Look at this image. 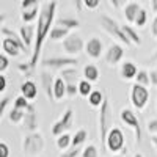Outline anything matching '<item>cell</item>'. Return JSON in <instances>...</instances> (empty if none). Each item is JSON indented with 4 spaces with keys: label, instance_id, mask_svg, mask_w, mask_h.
<instances>
[{
    "label": "cell",
    "instance_id": "1",
    "mask_svg": "<svg viewBox=\"0 0 157 157\" xmlns=\"http://www.w3.org/2000/svg\"><path fill=\"white\" fill-rule=\"evenodd\" d=\"M55 11H57V2H44L39 8V16H38V24H36V36H35V44H33V52H32V58H30V66L35 69L39 55H41V49L46 41V38L49 36L52 30V22L55 17Z\"/></svg>",
    "mask_w": 157,
    "mask_h": 157
},
{
    "label": "cell",
    "instance_id": "2",
    "mask_svg": "<svg viewBox=\"0 0 157 157\" xmlns=\"http://www.w3.org/2000/svg\"><path fill=\"white\" fill-rule=\"evenodd\" d=\"M99 138H101V146L102 151L105 149V141H107V135L113 127V115H112V109H110V102L109 98H104L102 105L99 107Z\"/></svg>",
    "mask_w": 157,
    "mask_h": 157
},
{
    "label": "cell",
    "instance_id": "3",
    "mask_svg": "<svg viewBox=\"0 0 157 157\" xmlns=\"http://www.w3.org/2000/svg\"><path fill=\"white\" fill-rule=\"evenodd\" d=\"M44 137L39 132H33V134H27L22 140V151L25 155L30 157H38L44 151Z\"/></svg>",
    "mask_w": 157,
    "mask_h": 157
},
{
    "label": "cell",
    "instance_id": "4",
    "mask_svg": "<svg viewBox=\"0 0 157 157\" xmlns=\"http://www.w3.org/2000/svg\"><path fill=\"white\" fill-rule=\"evenodd\" d=\"M99 24H101V29L105 30L110 36H113L115 39H118V41H121L123 44L126 46H130L132 43L129 41V39L126 38L123 29H121V24H118L113 17L107 16V14H101L99 16Z\"/></svg>",
    "mask_w": 157,
    "mask_h": 157
},
{
    "label": "cell",
    "instance_id": "5",
    "mask_svg": "<svg viewBox=\"0 0 157 157\" xmlns=\"http://www.w3.org/2000/svg\"><path fill=\"white\" fill-rule=\"evenodd\" d=\"M120 118H121V121L126 124V126H129V127H132L134 129V132H135V146L138 148L140 145H141V124H140V121H138V118H137V115L130 110V109H123L121 110V113H120Z\"/></svg>",
    "mask_w": 157,
    "mask_h": 157
},
{
    "label": "cell",
    "instance_id": "6",
    "mask_svg": "<svg viewBox=\"0 0 157 157\" xmlns=\"http://www.w3.org/2000/svg\"><path fill=\"white\" fill-rule=\"evenodd\" d=\"M83 47H85L83 38L78 33H71L69 36H66L63 39V49L71 58H75V55L80 54L83 50Z\"/></svg>",
    "mask_w": 157,
    "mask_h": 157
},
{
    "label": "cell",
    "instance_id": "7",
    "mask_svg": "<svg viewBox=\"0 0 157 157\" xmlns=\"http://www.w3.org/2000/svg\"><path fill=\"white\" fill-rule=\"evenodd\" d=\"M149 101V91L146 86H141L138 83L132 85V90H130V102L137 110H143L146 107V104Z\"/></svg>",
    "mask_w": 157,
    "mask_h": 157
},
{
    "label": "cell",
    "instance_id": "8",
    "mask_svg": "<svg viewBox=\"0 0 157 157\" xmlns=\"http://www.w3.org/2000/svg\"><path fill=\"white\" fill-rule=\"evenodd\" d=\"M78 60L71 58V57H52V58H44L41 64L49 69H66V68H75Z\"/></svg>",
    "mask_w": 157,
    "mask_h": 157
},
{
    "label": "cell",
    "instance_id": "9",
    "mask_svg": "<svg viewBox=\"0 0 157 157\" xmlns=\"http://www.w3.org/2000/svg\"><path fill=\"white\" fill-rule=\"evenodd\" d=\"M124 134L120 127H112V130L107 135V141H105V149L112 151V152H120L124 148Z\"/></svg>",
    "mask_w": 157,
    "mask_h": 157
},
{
    "label": "cell",
    "instance_id": "10",
    "mask_svg": "<svg viewBox=\"0 0 157 157\" xmlns=\"http://www.w3.org/2000/svg\"><path fill=\"white\" fill-rule=\"evenodd\" d=\"M72 121H74V112H72V109H66L64 113H63V116L52 126V129H50L52 135H55L58 138L60 135L66 134V130L71 129V126H72Z\"/></svg>",
    "mask_w": 157,
    "mask_h": 157
},
{
    "label": "cell",
    "instance_id": "11",
    "mask_svg": "<svg viewBox=\"0 0 157 157\" xmlns=\"http://www.w3.org/2000/svg\"><path fill=\"white\" fill-rule=\"evenodd\" d=\"M124 57V47L121 44H118V43H113L107 50H105V63L110 64V66H116L118 63H121Z\"/></svg>",
    "mask_w": 157,
    "mask_h": 157
},
{
    "label": "cell",
    "instance_id": "12",
    "mask_svg": "<svg viewBox=\"0 0 157 157\" xmlns=\"http://www.w3.org/2000/svg\"><path fill=\"white\" fill-rule=\"evenodd\" d=\"M24 129L27 130V134H33L38 129V113H36V107L35 104H30L29 109L25 110V116H24Z\"/></svg>",
    "mask_w": 157,
    "mask_h": 157
},
{
    "label": "cell",
    "instance_id": "13",
    "mask_svg": "<svg viewBox=\"0 0 157 157\" xmlns=\"http://www.w3.org/2000/svg\"><path fill=\"white\" fill-rule=\"evenodd\" d=\"M85 50H86V55L90 58L98 60V58H101L102 52H104V44H102V41H101L98 36H93V38H90L88 41H86Z\"/></svg>",
    "mask_w": 157,
    "mask_h": 157
},
{
    "label": "cell",
    "instance_id": "14",
    "mask_svg": "<svg viewBox=\"0 0 157 157\" xmlns=\"http://www.w3.org/2000/svg\"><path fill=\"white\" fill-rule=\"evenodd\" d=\"M19 36L22 39V43L25 44V47H27L30 50L32 44H35V36H36V25H21L19 29Z\"/></svg>",
    "mask_w": 157,
    "mask_h": 157
},
{
    "label": "cell",
    "instance_id": "15",
    "mask_svg": "<svg viewBox=\"0 0 157 157\" xmlns=\"http://www.w3.org/2000/svg\"><path fill=\"white\" fill-rule=\"evenodd\" d=\"M54 82H55V78L49 71H41V86L50 102H55L54 101Z\"/></svg>",
    "mask_w": 157,
    "mask_h": 157
},
{
    "label": "cell",
    "instance_id": "16",
    "mask_svg": "<svg viewBox=\"0 0 157 157\" xmlns=\"http://www.w3.org/2000/svg\"><path fill=\"white\" fill-rule=\"evenodd\" d=\"M2 49H3L6 57H17L19 54H22V49L19 47V44L14 41V39H11V38H3Z\"/></svg>",
    "mask_w": 157,
    "mask_h": 157
},
{
    "label": "cell",
    "instance_id": "17",
    "mask_svg": "<svg viewBox=\"0 0 157 157\" xmlns=\"http://www.w3.org/2000/svg\"><path fill=\"white\" fill-rule=\"evenodd\" d=\"M21 96H24L29 102L33 101L38 96V86H36V83L33 80L22 82V85H21Z\"/></svg>",
    "mask_w": 157,
    "mask_h": 157
},
{
    "label": "cell",
    "instance_id": "18",
    "mask_svg": "<svg viewBox=\"0 0 157 157\" xmlns=\"http://www.w3.org/2000/svg\"><path fill=\"white\" fill-rule=\"evenodd\" d=\"M120 74H121V77L124 78V80H132V78H135L137 74H138V68H137V64L134 61L127 60V61L121 63Z\"/></svg>",
    "mask_w": 157,
    "mask_h": 157
},
{
    "label": "cell",
    "instance_id": "19",
    "mask_svg": "<svg viewBox=\"0 0 157 157\" xmlns=\"http://www.w3.org/2000/svg\"><path fill=\"white\" fill-rule=\"evenodd\" d=\"M140 10H141V6H140V3H137V2H129V3H126V5H124V19H126L129 24H134L135 19H137V14L140 13Z\"/></svg>",
    "mask_w": 157,
    "mask_h": 157
},
{
    "label": "cell",
    "instance_id": "20",
    "mask_svg": "<svg viewBox=\"0 0 157 157\" xmlns=\"http://www.w3.org/2000/svg\"><path fill=\"white\" fill-rule=\"evenodd\" d=\"M78 71H77V68H66V69H63L61 72H60V77L64 80V83L66 85H78Z\"/></svg>",
    "mask_w": 157,
    "mask_h": 157
},
{
    "label": "cell",
    "instance_id": "21",
    "mask_svg": "<svg viewBox=\"0 0 157 157\" xmlns=\"http://www.w3.org/2000/svg\"><path fill=\"white\" fill-rule=\"evenodd\" d=\"M64 96H66V83H64V80L58 75L54 82V101L58 102V101L64 99Z\"/></svg>",
    "mask_w": 157,
    "mask_h": 157
},
{
    "label": "cell",
    "instance_id": "22",
    "mask_svg": "<svg viewBox=\"0 0 157 157\" xmlns=\"http://www.w3.org/2000/svg\"><path fill=\"white\" fill-rule=\"evenodd\" d=\"M55 25L71 32V30H75V29H80V21L75 19V17H58L55 21Z\"/></svg>",
    "mask_w": 157,
    "mask_h": 157
},
{
    "label": "cell",
    "instance_id": "23",
    "mask_svg": "<svg viewBox=\"0 0 157 157\" xmlns=\"http://www.w3.org/2000/svg\"><path fill=\"white\" fill-rule=\"evenodd\" d=\"M83 78L88 80L90 83H94L99 80V69L96 64H86L83 68Z\"/></svg>",
    "mask_w": 157,
    "mask_h": 157
},
{
    "label": "cell",
    "instance_id": "24",
    "mask_svg": "<svg viewBox=\"0 0 157 157\" xmlns=\"http://www.w3.org/2000/svg\"><path fill=\"white\" fill-rule=\"evenodd\" d=\"M121 29H123L126 38L130 43L135 44V46H141V38H140V35L137 33V30L132 27V25H121Z\"/></svg>",
    "mask_w": 157,
    "mask_h": 157
},
{
    "label": "cell",
    "instance_id": "25",
    "mask_svg": "<svg viewBox=\"0 0 157 157\" xmlns=\"http://www.w3.org/2000/svg\"><path fill=\"white\" fill-rule=\"evenodd\" d=\"M39 8H41V5L39 6H35L32 10H27V11H22L21 13V19L24 22V25H30L35 19H38L39 16Z\"/></svg>",
    "mask_w": 157,
    "mask_h": 157
},
{
    "label": "cell",
    "instance_id": "26",
    "mask_svg": "<svg viewBox=\"0 0 157 157\" xmlns=\"http://www.w3.org/2000/svg\"><path fill=\"white\" fill-rule=\"evenodd\" d=\"M69 35H71L69 30L55 25V27H52V30H50V33H49V39H52V41H60V39H64V38L69 36Z\"/></svg>",
    "mask_w": 157,
    "mask_h": 157
},
{
    "label": "cell",
    "instance_id": "27",
    "mask_svg": "<svg viewBox=\"0 0 157 157\" xmlns=\"http://www.w3.org/2000/svg\"><path fill=\"white\" fill-rule=\"evenodd\" d=\"M86 138H88V132L85 129H78L77 132L74 134V137H72V143H71V146L72 148H78V146H82L83 143L86 141Z\"/></svg>",
    "mask_w": 157,
    "mask_h": 157
},
{
    "label": "cell",
    "instance_id": "28",
    "mask_svg": "<svg viewBox=\"0 0 157 157\" xmlns=\"http://www.w3.org/2000/svg\"><path fill=\"white\" fill-rule=\"evenodd\" d=\"M104 98L105 96H104L99 90H93V93L88 96V102H90L91 107H101L102 102H104Z\"/></svg>",
    "mask_w": 157,
    "mask_h": 157
},
{
    "label": "cell",
    "instance_id": "29",
    "mask_svg": "<svg viewBox=\"0 0 157 157\" xmlns=\"http://www.w3.org/2000/svg\"><path fill=\"white\" fill-rule=\"evenodd\" d=\"M71 143H72V137H71L69 134H63V135H60V137L57 138V148L64 152V151L69 149Z\"/></svg>",
    "mask_w": 157,
    "mask_h": 157
},
{
    "label": "cell",
    "instance_id": "30",
    "mask_svg": "<svg viewBox=\"0 0 157 157\" xmlns=\"http://www.w3.org/2000/svg\"><path fill=\"white\" fill-rule=\"evenodd\" d=\"M24 116H25V110H17V109H11V112L8 113V120L14 124H19L24 121Z\"/></svg>",
    "mask_w": 157,
    "mask_h": 157
},
{
    "label": "cell",
    "instance_id": "31",
    "mask_svg": "<svg viewBox=\"0 0 157 157\" xmlns=\"http://www.w3.org/2000/svg\"><path fill=\"white\" fill-rule=\"evenodd\" d=\"M135 83H138V85H141V86L151 85V82H149V72L145 71V69H140L138 74H137V77H135Z\"/></svg>",
    "mask_w": 157,
    "mask_h": 157
},
{
    "label": "cell",
    "instance_id": "32",
    "mask_svg": "<svg viewBox=\"0 0 157 157\" xmlns=\"http://www.w3.org/2000/svg\"><path fill=\"white\" fill-rule=\"evenodd\" d=\"M91 93H93V86H91V83L88 80H85V78H83V80L78 82V94L88 98Z\"/></svg>",
    "mask_w": 157,
    "mask_h": 157
},
{
    "label": "cell",
    "instance_id": "33",
    "mask_svg": "<svg viewBox=\"0 0 157 157\" xmlns=\"http://www.w3.org/2000/svg\"><path fill=\"white\" fill-rule=\"evenodd\" d=\"M17 69H19V72H22L24 77H27V80H30V77L35 72V69L30 66V63H19L17 64Z\"/></svg>",
    "mask_w": 157,
    "mask_h": 157
},
{
    "label": "cell",
    "instance_id": "34",
    "mask_svg": "<svg viewBox=\"0 0 157 157\" xmlns=\"http://www.w3.org/2000/svg\"><path fill=\"white\" fill-rule=\"evenodd\" d=\"M134 24L137 25V27H145V25L148 24V11L145 8L140 10V13L137 14V19H135Z\"/></svg>",
    "mask_w": 157,
    "mask_h": 157
},
{
    "label": "cell",
    "instance_id": "35",
    "mask_svg": "<svg viewBox=\"0 0 157 157\" xmlns=\"http://www.w3.org/2000/svg\"><path fill=\"white\" fill-rule=\"evenodd\" d=\"M30 104H32V102H29L24 96H17V98L14 99V104H13V109H17V110H27Z\"/></svg>",
    "mask_w": 157,
    "mask_h": 157
},
{
    "label": "cell",
    "instance_id": "36",
    "mask_svg": "<svg viewBox=\"0 0 157 157\" xmlns=\"http://www.w3.org/2000/svg\"><path fill=\"white\" fill-rule=\"evenodd\" d=\"M82 157H99V149L94 145H86L82 151Z\"/></svg>",
    "mask_w": 157,
    "mask_h": 157
},
{
    "label": "cell",
    "instance_id": "37",
    "mask_svg": "<svg viewBox=\"0 0 157 157\" xmlns=\"http://www.w3.org/2000/svg\"><path fill=\"white\" fill-rule=\"evenodd\" d=\"M82 146H78V148H71V149H68V151H64V152H61V155L60 157H78V154H82Z\"/></svg>",
    "mask_w": 157,
    "mask_h": 157
},
{
    "label": "cell",
    "instance_id": "38",
    "mask_svg": "<svg viewBox=\"0 0 157 157\" xmlns=\"http://www.w3.org/2000/svg\"><path fill=\"white\" fill-rule=\"evenodd\" d=\"M35 6H39L38 0H24V2H21V10H22V11L32 10V8H35Z\"/></svg>",
    "mask_w": 157,
    "mask_h": 157
},
{
    "label": "cell",
    "instance_id": "39",
    "mask_svg": "<svg viewBox=\"0 0 157 157\" xmlns=\"http://www.w3.org/2000/svg\"><path fill=\"white\" fill-rule=\"evenodd\" d=\"M10 102H11V96H5L3 99H0V120H2L3 113L6 112V109H8V105H10Z\"/></svg>",
    "mask_w": 157,
    "mask_h": 157
},
{
    "label": "cell",
    "instance_id": "40",
    "mask_svg": "<svg viewBox=\"0 0 157 157\" xmlns=\"http://www.w3.org/2000/svg\"><path fill=\"white\" fill-rule=\"evenodd\" d=\"M10 68V58L5 54H0V74H3Z\"/></svg>",
    "mask_w": 157,
    "mask_h": 157
},
{
    "label": "cell",
    "instance_id": "41",
    "mask_svg": "<svg viewBox=\"0 0 157 157\" xmlns=\"http://www.w3.org/2000/svg\"><path fill=\"white\" fill-rule=\"evenodd\" d=\"M83 5L86 10H96V8H99L101 2L99 0H83Z\"/></svg>",
    "mask_w": 157,
    "mask_h": 157
},
{
    "label": "cell",
    "instance_id": "42",
    "mask_svg": "<svg viewBox=\"0 0 157 157\" xmlns=\"http://www.w3.org/2000/svg\"><path fill=\"white\" fill-rule=\"evenodd\" d=\"M78 93V85H66V96L74 98Z\"/></svg>",
    "mask_w": 157,
    "mask_h": 157
},
{
    "label": "cell",
    "instance_id": "43",
    "mask_svg": "<svg viewBox=\"0 0 157 157\" xmlns=\"http://www.w3.org/2000/svg\"><path fill=\"white\" fill-rule=\"evenodd\" d=\"M148 132L151 135H157V120H149L148 121Z\"/></svg>",
    "mask_w": 157,
    "mask_h": 157
},
{
    "label": "cell",
    "instance_id": "44",
    "mask_svg": "<svg viewBox=\"0 0 157 157\" xmlns=\"http://www.w3.org/2000/svg\"><path fill=\"white\" fill-rule=\"evenodd\" d=\"M0 157H10V146L5 141H0Z\"/></svg>",
    "mask_w": 157,
    "mask_h": 157
},
{
    "label": "cell",
    "instance_id": "45",
    "mask_svg": "<svg viewBox=\"0 0 157 157\" xmlns=\"http://www.w3.org/2000/svg\"><path fill=\"white\" fill-rule=\"evenodd\" d=\"M151 33H152V38L157 41V14L154 16V19L151 22Z\"/></svg>",
    "mask_w": 157,
    "mask_h": 157
},
{
    "label": "cell",
    "instance_id": "46",
    "mask_svg": "<svg viewBox=\"0 0 157 157\" xmlns=\"http://www.w3.org/2000/svg\"><path fill=\"white\" fill-rule=\"evenodd\" d=\"M149 82H151V85H152V86H155V88H157V69L149 71Z\"/></svg>",
    "mask_w": 157,
    "mask_h": 157
},
{
    "label": "cell",
    "instance_id": "47",
    "mask_svg": "<svg viewBox=\"0 0 157 157\" xmlns=\"http://www.w3.org/2000/svg\"><path fill=\"white\" fill-rule=\"evenodd\" d=\"M6 85H8L6 77H5L3 74H0V93H3V91L6 90Z\"/></svg>",
    "mask_w": 157,
    "mask_h": 157
},
{
    "label": "cell",
    "instance_id": "48",
    "mask_svg": "<svg viewBox=\"0 0 157 157\" xmlns=\"http://www.w3.org/2000/svg\"><path fill=\"white\" fill-rule=\"evenodd\" d=\"M146 63H148V64H157V50L154 52V54H152L148 60H146Z\"/></svg>",
    "mask_w": 157,
    "mask_h": 157
},
{
    "label": "cell",
    "instance_id": "49",
    "mask_svg": "<svg viewBox=\"0 0 157 157\" xmlns=\"http://www.w3.org/2000/svg\"><path fill=\"white\" fill-rule=\"evenodd\" d=\"M6 21V14H5V13H0V30H2L3 27H2V25H3V22Z\"/></svg>",
    "mask_w": 157,
    "mask_h": 157
},
{
    "label": "cell",
    "instance_id": "50",
    "mask_svg": "<svg viewBox=\"0 0 157 157\" xmlns=\"http://www.w3.org/2000/svg\"><path fill=\"white\" fill-rule=\"evenodd\" d=\"M121 3H123V2H116V0H110V5H112L113 8H120V6H121Z\"/></svg>",
    "mask_w": 157,
    "mask_h": 157
},
{
    "label": "cell",
    "instance_id": "51",
    "mask_svg": "<svg viewBox=\"0 0 157 157\" xmlns=\"http://www.w3.org/2000/svg\"><path fill=\"white\" fill-rule=\"evenodd\" d=\"M151 8H152V11L157 14V0H151Z\"/></svg>",
    "mask_w": 157,
    "mask_h": 157
},
{
    "label": "cell",
    "instance_id": "52",
    "mask_svg": "<svg viewBox=\"0 0 157 157\" xmlns=\"http://www.w3.org/2000/svg\"><path fill=\"white\" fill-rule=\"evenodd\" d=\"M151 143L154 145V148L157 149V135H151Z\"/></svg>",
    "mask_w": 157,
    "mask_h": 157
},
{
    "label": "cell",
    "instance_id": "53",
    "mask_svg": "<svg viewBox=\"0 0 157 157\" xmlns=\"http://www.w3.org/2000/svg\"><path fill=\"white\" fill-rule=\"evenodd\" d=\"M134 157H143V155H141V154H138V152H137V154H135V155H134Z\"/></svg>",
    "mask_w": 157,
    "mask_h": 157
},
{
    "label": "cell",
    "instance_id": "54",
    "mask_svg": "<svg viewBox=\"0 0 157 157\" xmlns=\"http://www.w3.org/2000/svg\"><path fill=\"white\" fill-rule=\"evenodd\" d=\"M116 157H126V155H116Z\"/></svg>",
    "mask_w": 157,
    "mask_h": 157
},
{
    "label": "cell",
    "instance_id": "55",
    "mask_svg": "<svg viewBox=\"0 0 157 157\" xmlns=\"http://www.w3.org/2000/svg\"><path fill=\"white\" fill-rule=\"evenodd\" d=\"M0 47H2V41H0Z\"/></svg>",
    "mask_w": 157,
    "mask_h": 157
},
{
    "label": "cell",
    "instance_id": "56",
    "mask_svg": "<svg viewBox=\"0 0 157 157\" xmlns=\"http://www.w3.org/2000/svg\"><path fill=\"white\" fill-rule=\"evenodd\" d=\"M155 109H157V102H155Z\"/></svg>",
    "mask_w": 157,
    "mask_h": 157
}]
</instances>
